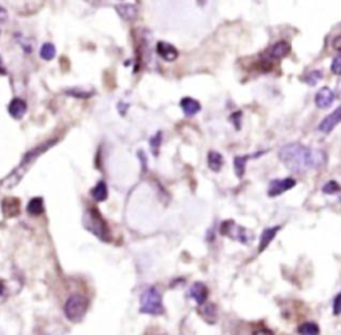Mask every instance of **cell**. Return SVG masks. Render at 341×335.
Here are the masks:
<instances>
[{"label":"cell","instance_id":"cell-1","mask_svg":"<svg viewBox=\"0 0 341 335\" xmlns=\"http://www.w3.org/2000/svg\"><path fill=\"white\" fill-rule=\"evenodd\" d=\"M279 159L284 166L294 174H306L317 170L327 163V155L323 150L307 147L301 143L285 144L279 151Z\"/></svg>","mask_w":341,"mask_h":335},{"label":"cell","instance_id":"cell-2","mask_svg":"<svg viewBox=\"0 0 341 335\" xmlns=\"http://www.w3.org/2000/svg\"><path fill=\"white\" fill-rule=\"evenodd\" d=\"M58 143V139H50V141H46L43 143H40L39 146H36L35 148L29 150L23 159L20 160L18 167H15L8 177L4 178L2 182H0V186L6 190H11V188L16 187L20 182H22L23 178L25 177V174L28 173L29 169L33 166V163L43 155L44 152H47L51 147H54L55 144Z\"/></svg>","mask_w":341,"mask_h":335},{"label":"cell","instance_id":"cell-3","mask_svg":"<svg viewBox=\"0 0 341 335\" xmlns=\"http://www.w3.org/2000/svg\"><path fill=\"white\" fill-rule=\"evenodd\" d=\"M83 222H84V227L90 232H92L96 238H99L103 242L111 241V234H109L108 224L104 220V218L101 216V214L99 213V210L88 209V211L84 215Z\"/></svg>","mask_w":341,"mask_h":335},{"label":"cell","instance_id":"cell-4","mask_svg":"<svg viewBox=\"0 0 341 335\" xmlns=\"http://www.w3.org/2000/svg\"><path fill=\"white\" fill-rule=\"evenodd\" d=\"M140 313L148 315H162L164 314V306L162 302V294L156 287H148L143 292L140 299Z\"/></svg>","mask_w":341,"mask_h":335},{"label":"cell","instance_id":"cell-5","mask_svg":"<svg viewBox=\"0 0 341 335\" xmlns=\"http://www.w3.org/2000/svg\"><path fill=\"white\" fill-rule=\"evenodd\" d=\"M90 302L84 295L73 294L67 299L64 305V314L67 319L73 323H78L84 318L87 310H88Z\"/></svg>","mask_w":341,"mask_h":335},{"label":"cell","instance_id":"cell-6","mask_svg":"<svg viewBox=\"0 0 341 335\" xmlns=\"http://www.w3.org/2000/svg\"><path fill=\"white\" fill-rule=\"evenodd\" d=\"M220 232L225 237H230L231 239H236L243 245H249L253 241L252 232H249L245 227H241V226L236 224L234 220H225L224 223H221Z\"/></svg>","mask_w":341,"mask_h":335},{"label":"cell","instance_id":"cell-7","mask_svg":"<svg viewBox=\"0 0 341 335\" xmlns=\"http://www.w3.org/2000/svg\"><path fill=\"white\" fill-rule=\"evenodd\" d=\"M296 186V180L292 178H285V179H273L270 182V187H268V195L271 198L275 196H280L288 190H291Z\"/></svg>","mask_w":341,"mask_h":335},{"label":"cell","instance_id":"cell-8","mask_svg":"<svg viewBox=\"0 0 341 335\" xmlns=\"http://www.w3.org/2000/svg\"><path fill=\"white\" fill-rule=\"evenodd\" d=\"M340 120H341V108L337 107L332 114H330V115L325 116V118L321 120V123H320L317 128H319V131H321V132L329 133L334 130V127L337 126L338 123H340Z\"/></svg>","mask_w":341,"mask_h":335},{"label":"cell","instance_id":"cell-9","mask_svg":"<svg viewBox=\"0 0 341 335\" xmlns=\"http://www.w3.org/2000/svg\"><path fill=\"white\" fill-rule=\"evenodd\" d=\"M334 102V92L330 90L329 87H323L320 88L316 92V96H315V103L319 108L321 110H327L330 106L333 105Z\"/></svg>","mask_w":341,"mask_h":335},{"label":"cell","instance_id":"cell-10","mask_svg":"<svg viewBox=\"0 0 341 335\" xmlns=\"http://www.w3.org/2000/svg\"><path fill=\"white\" fill-rule=\"evenodd\" d=\"M156 51H158L159 56L165 61H173L179 58V51L175 46L167 42H159L156 46Z\"/></svg>","mask_w":341,"mask_h":335},{"label":"cell","instance_id":"cell-11","mask_svg":"<svg viewBox=\"0 0 341 335\" xmlns=\"http://www.w3.org/2000/svg\"><path fill=\"white\" fill-rule=\"evenodd\" d=\"M208 288L204 283H201V282H196L190 290V296L195 302L198 303L199 306H201L203 303L207 302L208 299Z\"/></svg>","mask_w":341,"mask_h":335},{"label":"cell","instance_id":"cell-12","mask_svg":"<svg viewBox=\"0 0 341 335\" xmlns=\"http://www.w3.org/2000/svg\"><path fill=\"white\" fill-rule=\"evenodd\" d=\"M2 211L6 218H15L20 214V200L18 198H6L2 202Z\"/></svg>","mask_w":341,"mask_h":335},{"label":"cell","instance_id":"cell-13","mask_svg":"<svg viewBox=\"0 0 341 335\" xmlns=\"http://www.w3.org/2000/svg\"><path fill=\"white\" fill-rule=\"evenodd\" d=\"M8 112L10 115L16 120L23 119V116L25 115L27 112V103L23 100L22 97H14L11 100V103L8 105Z\"/></svg>","mask_w":341,"mask_h":335},{"label":"cell","instance_id":"cell-14","mask_svg":"<svg viewBox=\"0 0 341 335\" xmlns=\"http://www.w3.org/2000/svg\"><path fill=\"white\" fill-rule=\"evenodd\" d=\"M180 107L183 110L185 116H195L198 112H200L201 105L194 97H183L180 100Z\"/></svg>","mask_w":341,"mask_h":335},{"label":"cell","instance_id":"cell-15","mask_svg":"<svg viewBox=\"0 0 341 335\" xmlns=\"http://www.w3.org/2000/svg\"><path fill=\"white\" fill-rule=\"evenodd\" d=\"M281 226H273V227H268L262 231L261 237H260V245H259V251L262 252L264 250L271 245V242L273 241V238L276 237V234L280 231Z\"/></svg>","mask_w":341,"mask_h":335},{"label":"cell","instance_id":"cell-16","mask_svg":"<svg viewBox=\"0 0 341 335\" xmlns=\"http://www.w3.org/2000/svg\"><path fill=\"white\" fill-rule=\"evenodd\" d=\"M291 52V46L285 40H280L277 43L273 44V47L271 48L270 55L273 59H284L288 56V54Z\"/></svg>","mask_w":341,"mask_h":335},{"label":"cell","instance_id":"cell-17","mask_svg":"<svg viewBox=\"0 0 341 335\" xmlns=\"http://www.w3.org/2000/svg\"><path fill=\"white\" fill-rule=\"evenodd\" d=\"M116 11L124 20H128V22L135 20L137 16V7L135 4H119Z\"/></svg>","mask_w":341,"mask_h":335},{"label":"cell","instance_id":"cell-18","mask_svg":"<svg viewBox=\"0 0 341 335\" xmlns=\"http://www.w3.org/2000/svg\"><path fill=\"white\" fill-rule=\"evenodd\" d=\"M201 306H203V309L200 310V315L203 317V319L209 324L215 323L217 321V309H216L215 305L213 303H208V305L203 303Z\"/></svg>","mask_w":341,"mask_h":335},{"label":"cell","instance_id":"cell-19","mask_svg":"<svg viewBox=\"0 0 341 335\" xmlns=\"http://www.w3.org/2000/svg\"><path fill=\"white\" fill-rule=\"evenodd\" d=\"M91 196L96 200V202H104L108 198V188L107 183L104 180H100L99 183L91 190Z\"/></svg>","mask_w":341,"mask_h":335},{"label":"cell","instance_id":"cell-20","mask_svg":"<svg viewBox=\"0 0 341 335\" xmlns=\"http://www.w3.org/2000/svg\"><path fill=\"white\" fill-rule=\"evenodd\" d=\"M262 152H259L257 155H247V156H236L234 160V169L235 171H236V175L239 179H241V178L244 177V173H245V166H247V162L248 159L251 158H255V156H259L261 155Z\"/></svg>","mask_w":341,"mask_h":335},{"label":"cell","instance_id":"cell-21","mask_svg":"<svg viewBox=\"0 0 341 335\" xmlns=\"http://www.w3.org/2000/svg\"><path fill=\"white\" fill-rule=\"evenodd\" d=\"M224 164L223 155L217 151H209L208 154V167L213 171V173H219L221 167Z\"/></svg>","mask_w":341,"mask_h":335},{"label":"cell","instance_id":"cell-22","mask_svg":"<svg viewBox=\"0 0 341 335\" xmlns=\"http://www.w3.org/2000/svg\"><path fill=\"white\" fill-rule=\"evenodd\" d=\"M27 213L32 216H39L44 213V202L42 198H32L27 205Z\"/></svg>","mask_w":341,"mask_h":335},{"label":"cell","instance_id":"cell-23","mask_svg":"<svg viewBox=\"0 0 341 335\" xmlns=\"http://www.w3.org/2000/svg\"><path fill=\"white\" fill-rule=\"evenodd\" d=\"M297 332L300 334H309V335H316L320 332V327L315 322H304L301 326L297 327Z\"/></svg>","mask_w":341,"mask_h":335},{"label":"cell","instance_id":"cell-24","mask_svg":"<svg viewBox=\"0 0 341 335\" xmlns=\"http://www.w3.org/2000/svg\"><path fill=\"white\" fill-rule=\"evenodd\" d=\"M56 55V48L52 43H44L40 48V58L44 60H52Z\"/></svg>","mask_w":341,"mask_h":335},{"label":"cell","instance_id":"cell-25","mask_svg":"<svg viewBox=\"0 0 341 335\" xmlns=\"http://www.w3.org/2000/svg\"><path fill=\"white\" fill-rule=\"evenodd\" d=\"M338 191H340V186H338L337 182H334V180H329V182H327V183L324 184L323 192H325V194L333 195L337 194Z\"/></svg>","mask_w":341,"mask_h":335},{"label":"cell","instance_id":"cell-26","mask_svg":"<svg viewBox=\"0 0 341 335\" xmlns=\"http://www.w3.org/2000/svg\"><path fill=\"white\" fill-rule=\"evenodd\" d=\"M160 144H162V132H158L156 135H155V137H152L151 139H149V146H151L155 156H158L159 147H160Z\"/></svg>","mask_w":341,"mask_h":335},{"label":"cell","instance_id":"cell-27","mask_svg":"<svg viewBox=\"0 0 341 335\" xmlns=\"http://www.w3.org/2000/svg\"><path fill=\"white\" fill-rule=\"evenodd\" d=\"M321 78H323V72H321V71H312V72H309V75L307 76L304 80H306L309 86H315V84H316L319 80H321Z\"/></svg>","mask_w":341,"mask_h":335},{"label":"cell","instance_id":"cell-28","mask_svg":"<svg viewBox=\"0 0 341 335\" xmlns=\"http://www.w3.org/2000/svg\"><path fill=\"white\" fill-rule=\"evenodd\" d=\"M330 70H332V72H333L334 75H340V72H341V56L340 55H337V56L333 59Z\"/></svg>","mask_w":341,"mask_h":335},{"label":"cell","instance_id":"cell-29","mask_svg":"<svg viewBox=\"0 0 341 335\" xmlns=\"http://www.w3.org/2000/svg\"><path fill=\"white\" fill-rule=\"evenodd\" d=\"M340 294H337V295L334 296V300H333V314L334 315H338L340 314V309H338V306H340Z\"/></svg>","mask_w":341,"mask_h":335},{"label":"cell","instance_id":"cell-30","mask_svg":"<svg viewBox=\"0 0 341 335\" xmlns=\"http://www.w3.org/2000/svg\"><path fill=\"white\" fill-rule=\"evenodd\" d=\"M7 20V11L0 7V22H6Z\"/></svg>","mask_w":341,"mask_h":335},{"label":"cell","instance_id":"cell-31","mask_svg":"<svg viewBox=\"0 0 341 335\" xmlns=\"http://www.w3.org/2000/svg\"><path fill=\"white\" fill-rule=\"evenodd\" d=\"M7 74V69H6V65L3 63V59L0 56V75H6Z\"/></svg>","mask_w":341,"mask_h":335},{"label":"cell","instance_id":"cell-32","mask_svg":"<svg viewBox=\"0 0 341 335\" xmlns=\"http://www.w3.org/2000/svg\"><path fill=\"white\" fill-rule=\"evenodd\" d=\"M4 295H6V287H4L3 283H0V299L4 298Z\"/></svg>","mask_w":341,"mask_h":335},{"label":"cell","instance_id":"cell-33","mask_svg":"<svg viewBox=\"0 0 341 335\" xmlns=\"http://www.w3.org/2000/svg\"><path fill=\"white\" fill-rule=\"evenodd\" d=\"M340 40H341L340 36H337L336 40H334V48H336V50H340Z\"/></svg>","mask_w":341,"mask_h":335},{"label":"cell","instance_id":"cell-34","mask_svg":"<svg viewBox=\"0 0 341 335\" xmlns=\"http://www.w3.org/2000/svg\"><path fill=\"white\" fill-rule=\"evenodd\" d=\"M0 34H2V31H0Z\"/></svg>","mask_w":341,"mask_h":335}]
</instances>
